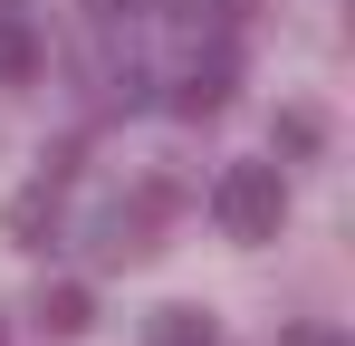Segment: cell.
Segmentation results:
<instances>
[{
  "label": "cell",
  "instance_id": "obj_8",
  "mask_svg": "<svg viewBox=\"0 0 355 346\" xmlns=\"http://www.w3.org/2000/svg\"><path fill=\"white\" fill-rule=\"evenodd\" d=\"M288 346H346L336 327H288Z\"/></svg>",
  "mask_w": 355,
  "mask_h": 346
},
{
  "label": "cell",
  "instance_id": "obj_3",
  "mask_svg": "<svg viewBox=\"0 0 355 346\" xmlns=\"http://www.w3.org/2000/svg\"><path fill=\"white\" fill-rule=\"evenodd\" d=\"M96 327V298L77 279H58V288H39V337H87Z\"/></svg>",
  "mask_w": 355,
  "mask_h": 346
},
{
  "label": "cell",
  "instance_id": "obj_2",
  "mask_svg": "<svg viewBox=\"0 0 355 346\" xmlns=\"http://www.w3.org/2000/svg\"><path fill=\"white\" fill-rule=\"evenodd\" d=\"M221 106H231V58L211 49V58H192L173 77V115H221Z\"/></svg>",
  "mask_w": 355,
  "mask_h": 346
},
{
  "label": "cell",
  "instance_id": "obj_6",
  "mask_svg": "<svg viewBox=\"0 0 355 346\" xmlns=\"http://www.w3.org/2000/svg\"><path fill=\"white\" fill-rule=\"evenodd\" d=\"M58 222V202H49V192H19V202H10V240H19V250H39V231Z\"/></svg>",
  "mask_w": 355,
  "mask_h": 346
},
{
  "label": "cell",
  "instance_id": "obj_7",
  "mask_svg": "<svg viewBox=\"0 0 355 346\" xmlns=\"http://www.w3.org/2000/svg\"><path fill=\"white\" fill-rule=\"evenodd\" d=\"M279 145H288V154H317V145H327V125H317L307 106H288V115H279Z\"/></svg>",
  "mask_w": 355,
  "mask_h": 346
},
{
  "label": "cell",
  "instance_id": "obj_4",
  "mask_svg": "<svg viewBox=\"0 0 355 346\" xmlns=\"http://www.w3.org/2000/svg\"><path fill=\"white\" fill-rule=\"evenodd\" d=\"M39 29H29V19H19V10H0V87H29V77H39Z\"/></svg>",
  "mask_w": 355,
  "mask_h": 346
},
{
  "label": "cell",
  "instance_id": "obj_1",
  "mask_svg": "<svg viewBox=\"0 0 355 346\" xmlns=\"http://www.w3.org/2000/svg\"><path fill=\"white\" fill-rule=\"evenodd\" d=\"M211 222L231 231V240H279L288 231V183H279V164H221V183H211Z\"/></svg>",
  "mask_w": 355,
  "mask_h": 346
},
{
  "label": "cell",
  "instance_id": "obj_5",
  "mask_svg": "<svg viewBox=\"0 0 355 346\" xmlns=\"http://www.w3.org/2000/svg\"><path fill=\"white\" fill-rule=\"evenodd\" d=\"M144 346H221V337H211V318H202V308H154Z\"/></svg>",
  "mask_w": 355,
  "mask_h": 346
}]
</instances>
